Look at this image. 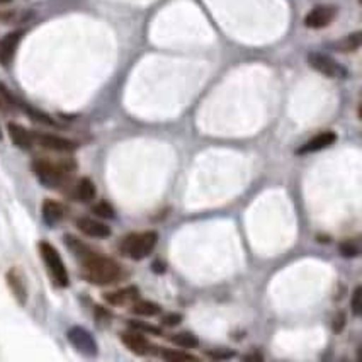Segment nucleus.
<instances>
[{
	"label": "nucleus",
	"mask_w": 362,
	"mask_h": 362,
	"mask_svg": "<svg viewBox=\"0 0 362 362\" xmlns=\"http://www.w3.org/2000/svg\"><path fill=\"white\" fill-rule=\"evenodd\" d=\"M7 2H11V0H0V6H2V4H7Z\"/></svg>",
	"instance_id": "32"
},
{
	"label": "nucleus",
	"mask_w": 362,
	"mask_h": 362,
	"mask_svg": "<svg viewBox=\"0 0 362 362\" xmlns=\"http://www.w3.org/2000/svg\"><path fill=\"white\" fill-rule=\"evenodd\" d=\"M308 63L313 70H317L318 74L325 75L328 78H345L347 77V70L344 65H340L339 62L334 60L328 54L313 52L308 54Z\"/></svg>",
	"instance_id": "5"
},
{
	"label": "nucleus",
	"mask_w": 362,
	"mask_h": 362,
	"mask_svg": "<svg viewBox=\"0 0 362 362\" xmlns=\"http://www.w3.org/2000/svg\"><path fill=\"white\" fill-rule=\"evenodd\" d=\"M340 254L344 257H357L359 255V247L352 242H344L342 245H340Z\"/></svg>",
	"instance_id": "26"
},
{
	"label": "nucleus",
	"mask_w": 362,
	"mask_h": 362,
	"mask_svg": "<svg viewBox=\"0 0 362 362\" xmlns=\"http://www.w3.org/2000/svg\"><path fill=\"white\" fill-rule=\"evenodd\" d=\"M40 254L41 259L48 269V274L52 276L53 283L58 286V288H66L70 284L69 271H66L65 264H63L60 252L54 248L52 243L41 242L40 243Z\"/></svg>",
	"instance_id": "4"
},
{
	"label": "nucleus",
	"mask_w": 362,
	"mask_h": 362,
	"mask_svg": "<svg viewBox=\"0 0 362 362\" xmlns=\"http://www.w3.org/2000/svg\"><path fill=\"white\" fill-rule=\"evenodd\" d=\"M21 107L24 109V111L28 112L29 116H31V119H35V121H37V123H43V124H49V126H54V121L52 119V117H49L48 115H45V112H41V111H37V109H35V107H31V106H26V104H19Z\"/></svg>",
	"instance_id": "23"
},
{
	"label": "nucleus",
	"mask_w": 362,
	"mask_h": 362,
	"mask_svg": "<svg viewBox=\"0 0 362 362\" xmlns=\"http://www.w3.org/2000/svg\"><path fill=\"white\" fill-rule=\"evenodd\" d=\"M7 284H9L11 291L14 293V296L18 298L19 303H24L28 298V289L26 283H24V277L18 269H11L9 274H7Z\"/></svg>",
	"instance_id": "16"
},
{
	"label": "nucleus",
	"mask_w": 362,
	"mask_h": 362,
	"mask_svg": "<svg viewBox=\"0 0 362 362\" xmlns=\"http://www.w3.org/2000/svg\"><path fill=\"white\" fill-rule=\"evenodd\" d=\"M361 46V33H354V35L345 36L344 40H340L339 43L335 45V48L342 53H354L357 52Z\"/></svg>",
	"instance_id": "18"
},
{
	"label": "nucleus",
	"mask_w": 362,
	"mask_h": 362,
	"mask_svg": "<svg viewBox=\"0 0 362 362\" xmlns=\"http://www.w3.org/2000/svg\"><path fill=\"white\" fill-rule=\"evenodd\" d=\"M209 357H213V359H230V357H233V354L225 351H213L209 352Z\"/></svg>",
	"instance_id": "30"
},
{
	"label": "nucleus",
	"mask_w": 362,
	"mask_h": 362,
	"mask_svg": "<svg viewBox=\"0 0 362 362\" xmlns=\"http://www.w3.org/2000/svg\"><path fill=\"white\" fill-rule=\"evenodd\" d=\"M132 308L134 313L141 315V317H155L160 313V306L151 301H134Z\"/></svg>",
	"instance_id": "19"
},
{
	"label": "nucleus",
	"mask_w": 362,
	"mask_h": 362,
	"mask_svg": "<svg viewBox=\"0 0 362 362\" xmlns=\"http://www.w3.org/2000/svg\"><path fill=\"white\" fill-rule=\"evenodd\" d=\"M66 337H69L70 344L74 345L78 352L86 354V356H95V354H98V342H95L94 337L88 334L86 328L82 327L70 328Z\"/></svg>",
	"instance_id": "8"
},
{
	"label": "nucleus",
	"mask_w": 362,
	"mask_h": 362,
	"mask_svg": "<svg viewBox=\"0 0 362 362\" xmlns=\"http://www.w3.org/2000/svg\"><path fill=\"white\" fill-rule=\"evenodd\" d=\"M94 213L98 214V216H100V218H109V220H111V218H115V209H112V206L109 204V203H106V201H103V203L95 204L94 206Z\"/></svg>",
	"instance_id": "24"
},
{
	"label": "nucleus",
	"mask_w": 362,
	"mask_h": 362,
	"mask_svg": "<svg viewBox=\"0 0 362 362\" xmlns=\"http://www.w3.org/2000/svg\"><path fill=\"white\" fill-rule=\"evenodd\" d=\"M104 300L112 306H129L138 300V289L136 288H123L117 291L104 294Z\"/></svg>",
	"instance_id": "14"
},
{
	"label": "nucleus",
	"mask_w": 362,
	"mask_h": 362,
	"mask_svg": "<svg viewBox=\"0 0 362 362\" xmlns=\"http://www.w3.org/2000/svg\"><path fill=\"white\" fill-rule=\"evenodd\" d=\"M63 216H65V208L60 203H57V201H45L43 204V220L48 226H54L58 225L63 220Z\"/></svg>",
	"instance_id": "17"
},
{
	"label": "nucleus",
	"mask_w": 362,
	"mask_h": 362,
	"mask_svg": "<svg viewBox=\"0 0 362 362\" xmlns=\"http://www.w3.org/2000/svg\"><path fill=\"white\" fill-rule=\"evenodd\" d=\"M121 342H123L129 352L136 354V356H150L153 352V345L150 344V340L136 330L123 332L121 334Z\"/></svg>",
	"instance_id": "9"
},
{
	"label": "nucleus",
	"mask_w": 362,
	"mask_h": 362,
	"mask_svg": "<svg viewBox=\"0 0 362 362\" xmlns=\"http://www.w3.org/2000/svg\"><path fill=\"white\" fill-rule=\"evenodd\" d=\"M0 140H2V129H0Z\"/></svg>",
	"instance_id": "33"
},
{
	"label": "nucleus",
	"mask_w": 362,
	"mask_h": 362,
	"mask_svg": "<svg viewBox=\"0 0 362 362\" xmlns=\"http://www.w3.org/2000/svg\"><path fill=\"white\" fill-rule=\"evenodd\" d=\"M170 342L179 345V347L182 349H191L197 345L196 337L192 334H186V332H180V334H175L174 337H170Z\"/></svg>",
	"instance_id": "22"
},
{
	"label": "nucleus",
	"mask_w": 362,
	"mask_h": 362,
	"mask_svg": "<svg viewBox=\"0 0 362 362\" xmlns=\"http://www.w3.org/2000/svg\"><path fill=\"white\" fill-rule=\"evenodd\" d=\"M337 141V134L334 132H322L315 134L311 140H308L301 148H298V155H306V153H315V151L325 150L328 146H332Z\"/></svg>",
	"instance_id": "11"
},
{
	"label": "nucleus",
	"mask_w": 362,
	"mask_h": 362,
	"mask_svg": "<svg viewBox=\"0 0 362 362\" xmlns=\"http://www.w3.org/2000/svg\"><path fill=\"white\" fill-rule=\"evenodd\" d=\"M77 228L86 233L87 237L92 238H107L111 237V228L104 223L98 220H92V218H78L77 220Z\"/></svg>",
	"instance_id": "12"
},
{
	"label": "nucleus",
	"mask_w": 362,
	"mask_h": 362,
	"mask_svg": "<svg viewBox=\"0 0 362 362\" xmlns=\"http://www.w3.org/2000/svg\"><path fill=\"white\" fill-rule=\"evenodd\" d=\"M82 264V277L87 283L95 286H109L119 283L124 277L123 267L109 257L99 255L90 252L87 257L80 260Z\"/></svg>",
	"instance_id": "1"
},
{
	"label": "nucleus",
	"mask_w": 362,
	"mask_h": 362,
	"mask_svg": "<svg viewBox=\"0 0 362 362\" xmlns=\"http://www.w3.org/2000/svg\"><path fill=\"white\" fill-rule=\"evenodd\" d=\"M158 242V235L155 231H141V233H132L119 242V252L124 257L133 260H141L153 252Z\"/></svg>",
	"instance_id": "3"
},
{
	"label": "nucleus",
	"mask_w": 362,
	"mask_h": 362,
	"mask_svg": "<svg viewBox=\"0 0 362 362\" xmlns=\"http://www.w3.org/2000/svg\"><path fill=\"white\" fill-rule=\"evenodd\" d=\"M334 322H337V325L334 323V330L335 332H340L344 328V315H339V318L334 320Z\"/></svg>",
	"instance_id": "31"
},
{
	"label": "nucleus",
	"mask_w": 362,
	"mask_h": 362,
	"mask_svg": "<svg viewBox=\"0 0 362 362\" xmlns=\"http://www.w3.org/2000/svg\"><path fill=\"white\" fill-rule=\"evenodd\" d=\"M337 18V7L335 6H317L313 7L305 18V26L310 29H323L330 26Z\"/></svg>",
	"instance_id": "7"
},
{
	"label": "nucleus",
	"mask_w": 362,
	"mask_h": 362,
	"mask_svg": "<svg viewBox=\"0 0 362 362\" xmlns=\"http://www.w3.org/2000/svg\"><path fill=\"white\" fill-rule=\"evenodd\" d=\"M162 359L167 361V362H196L197 357L192 356V354L189 352H184V351H172V349H167V351H163L162 354Z\"/></svg>",
	"instance_id": "20"
},
{
	"label": "nucleus",
	"mask_w": 362,
	"mask_h": 362,
	"mask_svg": "<svg viewBox=\"0 0 362 362\" xmlns=\"http://www.w3.org/2000/svg\"><path fill=\"white\" fill-rule=\"evenodd\" d=\"M75 201H80V203H92L95 197V186L90 179L87 177H82L77 184L74 186V192H71Z\"/></svg>",
	"instance_id": "15"
},
{
	"label": "nucleus",
	"mask_w": 362,
	"mask_h": 362,
	"mask_svg": "<svg viewBox=\"0 0 362 362\" xmlns=\"http://www.w3.org/2000/svg\"><path fill=\"white\" fill-rule=\"evenodd\" d=\"M351 308H352V313L356 315V317H359L361 308H362V288H356V291L352 293Z\"/></svg>",
	"instance_id": "25"
},
{
	"label": "nucleus",
	"mask_w": 362,
	"mask_h": 362,
	"mask_svg": "<svg viewBox=\"0 0 362 362\" xmlns=\"http://www.w3.org/2000/svg\"><path fill=\"white\" fill-rule=\"evenodd\" d=\"M129 327L134 328V330L145 332V334L160 335V330H158V328H155V327H151V325H146V323H141V322H129Z\"/></svg>",
	"instance_id": "27"
},
{
	"label": "nucleus",
	"mask_w": 362,
	"mask_h": 362,
	"mask_svg": "<svg viewBox=\"0 0 362 362\" xmlns=\"http://www.w3.org/2000/svg\"><path fill=\"white\" fill-rule=\"evenodd\" d=\"M180 320H182L180 318V315H168V317L163 318V323L168 327H175V325H179Z\"/></svg>",
	"instance_id": "29"
},
{
	"label": "nucleus",
	"mask_w": 362,
	"mask_h": 362,
	"mask_svg": "<svg viewBox=\"0 0 362 362\" xmlns=\"http://www.w3.org/2000/svg\"><path fill=\"white\" fill-rule=\"evenodd\" d=\"M75 163L70 160L65 162H53L48 158H36L33 162V172L36 179L48 189H62L70 182L71 172H74Z\"/></svg>",
	"instance_id": "2"
},
{
	"label": "nucleus",
	"mask_w": 362,
	"mask_h": 362,
	"mask_svg": "<svg viewBox=\"0 0 362 362\" xmlns=\"http://www.w3.org/2000/svg\"><path fill=\"white\" fill-rule=\"evenodd\" d=\"M7 129H9V136L12 143L18 146L19 150H31L35 146V138H33V132L24 128L18 123H9L7 124Z\"/></svg>",
	"instance_id": "13"
},
{
	"label": "nucleus",
	"mask_w": 362,
	"mask_h": 362,
	"mask_svg": "<svg viewBox=\"0 0 362 362\" xmlns=\"http://www.w3.org/2000/svg\"><path fill=\"white\" fill-rule=\"evenodd\" d=\"M21 40H23V31H14L0 41V63L4 66H9L14 60Z\"/></svg>",
	"instance_id": "10"
},
{
	"label": "nucleus",
	"mask_w": 362,
	"mask_h": 362,
	"mask_svg": "<svg viewBox=\"0 0 362 362\" xmlns=\"http://www.w3.org/2000/svg\"><path fill=\"white\" fill-rule=\"evenodd\" d=\"M33 138H35V145L41 146V148L52 150V151H60V153H70L77 148V143L66 140V138L57 136V134L49 133H36L33 132Z\"/></svg>",
	"instance_id": "6"
},
{
	"label": "nucleus",
	"mask_w": 362,
	"mask_h": 362,
	"mask_svg": "<svg viewBox=\"0 0 362 362\" xmlns=\"http://www.w3.org/2000/svg\"><path fill=\"white\" fill-rule=\"evenodd\" d=\"M16 19L14 11H2L0 9V23H12Z\"/></svg>",
	"instance_id": "28"
},
{
	"label": "nucleus",
	"mask_w": 362,
	"mask_h": 362,
	"mask_svg": "<svg viewBox=\"0 0 362 362\" xmlns=\"http://www.w3.org/2000/svg\"><path fill=\"white\" fill-rule=\"evenodd\" d=\"M18 106H19V103L14 99V95H12L6 87L0 86V109L6 112H11V111H14Z\"/></svg>",
	"instance_id": "21"
}]
</instances>
